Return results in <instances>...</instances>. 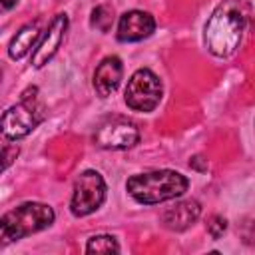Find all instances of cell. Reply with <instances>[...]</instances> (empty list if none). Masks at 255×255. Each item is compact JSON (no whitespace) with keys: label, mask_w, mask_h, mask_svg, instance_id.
I'll return each instance as SVG.
<instances>
[{"label":"cell","mask_w":255,"mask_h":255,"mask_svg":"<svg viewBox=\"0 0 255 255\" xmlns=\"http://www.w3.org/2000/svg\"><path fill=\"white\" fill-rule=\"evenodd\" d=\"M245 14L237 0H223L211 12L205 24V46L217 58L231 56L241 42Z\"/></svg>","instance_id":"1"},{"label":"cell","mask_w":255,"mask_h":255,"mask_svg":"<svg viewBox=\"0 0 255 255\" xmlns=\"http://www.w3.org/2000/svg\"><path fill=\"white\" fill-rule=\"evenodd\" d=\"M187 187H189L187 177L173 169H155L147 173H137L126 181L128 193L137 203L143 205H153L181 197L187 191Z\"/></svg>","instance_id":"2"},{"label":"cell","mask_w":255,"mask_h":255,"mask_svg":"<svg viewBox=\"0 0 255 255\" xmlns=\"http://www.w3.org/2000/svg\"><path fill=\"white\" fill-rule=\"evenodd\" d=\"M54 217H56L54 209L46 203H38V201L22 203L2 215V219H0L2 241L4 243L18 241V239H24L26 235L38 233V231L50 227L54 223Z\"/></svg>","instance_id":"3"},{"label":"cell","mask_w":255,"mask_h":255,"mask_svg":"<svg viewBox=\"0 0 255 255\" xmlns=\"http://www.w3.org/2000/svg\"><path fill=\"white\" fill-rule=\"evenodd\" d=\"M38 90L30 88L22 94V100L8 108L2 116V133L8 139H22L26 137L42 120H44V108L38 102Z\"/></svg>","instance_id":"4"},{"label":"cell","mask_w":255,"mask_h":255,"mask_svg":"<svg viewBox=\"0 0 255 255\" xmlns=\"http://www.w3.org/2000/svg\"><path fill=\"white\" fill-rule=\"evenodd\" d=\"M161 92L163 88H161L159 78L151 70L141 68L133 72L131 78L128 80L124 100L128 108H131L133 112H151L159 104Z\"/></svg>","instance_id":"5"},{"label":"cell","mask_w":255,"mask_h":255,"mask_svg":"<svg viewBox=\"0 0 255 255\" xmlns=\"http://www.w3.org/2000/svg\"><path fill=\"white\" fill-rule=\"evenodd\" d=\"M104 199H106L104 177L94 169L82 171L74 183V193H72V201H70L72 213L76 217H86V215L94 213L96 209H100Z\"/></svg>","instance_id":"6"},{"label":"cell","mask_w":255,"mask_h":255,"mask_svg":"<svg viewBox=\"0 0 255 255\" xmlns=\"http://www.w3.org/2000/svg\"><path fill=\"white\" fill-rule=\"evenodd\" d=\"M94 141L104 149H128L139 141V129L124 118H108L96 128Z\"/></svg>","instance_id":"7"},{"label":"cell","mask_w":255,"mask_h":255,"mask_svg":"<svg viewBox=\"0 0 255 255\" xmlns=\"http://www.w3.org/2000/svg\"><path fill=\"white\" fill-rule=\"evenodd\" d=\"M66 30H68V16L66 14L54 16V20L50 22V26L42 34L38 46L32 52V66L34 68H42L54 58V54L58 52V48H60V44L64 40Z\"/></svg>","instance_id":"8"},{"label":"cell","mask_w":255,"mask_h":255,"mask_svg":"<svg viewBox=\"0 0 255 255\" xmlns=\"http://www.w3.org/2000/svg\"><path fill=\"white\" fill-rule=\"evenodd\" d=\"M155 30V20L149 12L129 10L120 16L118 22V40L120 42H139L151 36Z\"/></svg>","instance_id":"9"},{"label":"cell","mask_w":255,"mask_h":255,"mask_svg":"<svg viewBox=\"0 0 255 255\" xmlns=\"http://www.w3.org/2000/svg\"><path fill=\"white\" fill-rule=\"evenodd\" d=\"M122 74H124V66L118 56L104 58L94 72V90L98 92V96L100 98L112 96L122 82Z\"/></svg>","instance_id":"10"},{"label":"cell","mask_w":255,"mask_h":255,"mask_svg":"<svg viewBox=\"0 0 255 255\" xmlns=\"http://www.w3.org/2000/svg\"><path fill=\"white\" fill-rule=\"evenodd\" d=\"M199 215H201V203L197 199H183L163 211L161 223L171 231H185L197 221Z\"/></svg>","instance_id":"11"},{"label":"cell","mask_w":255,"mask_h":255,"mask_svg":"<svg viewBox=\"0 0 255 255\" xmlns=\"http://www.w3.org/2000/svg\"><path fill=\"white\" fill-rule=\"evenodd\" d=\"M40 38V28L38 24H26L24 28H20L16 32V36L10 40V46H8V56L12 60H20L24 58L30 48H34L36 40Z\"/></svg>","instance_id":"12"},{"label":"cell","mask_w":255,"mask_h":255,"mask_svg":"<svg viewBox=\"0 0 255 255\" xmlns=\"http://www.w3.org/2000/svg\"><path fill=\"white\" fill-rule=\"evenodd\" d=\"M86 253H120V243L112 235H94L86 243Z\"/></svg>","instance_id":"13"},{"label":"cell","mask_w":255,"mask_h":255,"mask_svg":"<svg viewBox=\"0 0 255 255\" xmlns=\"http://www.w3.org/2000/svg\"><path fill=\"white\" fill-rule=\"evenodd\" d=\"M112 22H114V8L110 6H96L92 10V18H90V24L100 30V32H108L112 28Z\"/></svg>","instance_id":"14"},{"label":"cell","mask_w":255,"mask_h":255,"mask_svg":"<svg viewBox=\"0 0 255 255\" xmlns=\"http://www.w3.org/2000/svg\"><path fill=\"white\" fill-rule=\"evenodd\" d=\"M225 229H227V221H225L221 215H213V217L209 219V223H207V231H209V235H211L213 239H219V237L225 233Z\"/></svg>","instance_id":"15"},{"label":"cell","mask_w":255,"mask_h":255,"mask_svg":"<svg viewBox=\"0 0 255 255\" xmlns=\"http://www.w3.org/2000/svg\"><path fill=\"white\" fill-rule=\"evenodd\" d=\"M2 151H4V165H2V167L6 169V167L10 165V161L18 155V147H16V145H10V143H4Z\"/></svg>","instance_id":"16"},{"label":"cell","mask_w":255,"mask_h":255,"mask_svg":"<svg viewBox=\"0 0 255 255\" xmlns=\"http://www.w3.org/2000/svg\"><path fill=\"white\" fill-rule=\"evenodd\" d=\"M16 2H18V0H2V8H4V10H10V8L16 6Z\"/></svg>","instance_id":"17"}]
</instances>
